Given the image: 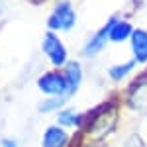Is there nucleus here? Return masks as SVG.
I'll use <instances>...</instances> for the list:
<instances>
[{
  "label": "nucleus",
  "instance_id": "obj_2",
  "mask_svg": "<svg viewBox=\"0 0 147 147\" xmlns=\"http://www.w3.org/2000/svg\"><path fill=\"white\" fill-rule=\"evenodd\" d=\"M75 22H77V14L73 10L71 2L63 0L55 6L53 14L47 20V26H49V30H71L75 26Z\"/></svg>",
  "mask_w": 147,
  "mask_h": 147
},
{
  "label": "nucleus",
  "instance_id": "obj_6",
  "mask_svg": "<svg viewBox=\"0 0 147 147\" xmlns=\"http://www.w3.org/2000/svg\"><path fill=\"white\" fill-rule=\"evenodd\" d=\"M69 143V134L61 125H49L43 131L41 147H67Z\"/></svg>",
  "mask_w": 147,
  "mask_h": 147
},
{
  "label": "nucleus",
  "instance_id": "obj_4",
  "mask_svg": "<svg viewBox=\"0 0 147 147\" xmlns=\"http://www.w3.org/2000/svg\"><path fill=\"white\" fill-rule=\"evenodd\" d=\"M127 104L141 114H147V80H139L127 94Z\"/></svg>",
  "mask_w": 147,
  "mask_h": 147
},
{
  "label": "nucleus",
  "instance_id": "obj_9",
  "mask_svg": "<svg viewBox=\"0 0 147 147\" xmlns=\"http://www.w3.org/2000/svg\"><path fill=\"white\" fill-rule=\"evenodd\" d=\"M131 34H134V30H131V26H129L127 22L114 20L112 30H110V41H114V43H122V41H125L127 37H131Z\"/></svg>",
  "mask_w": 147,
  "mask_h": 147
},
{
  "label": "nucleus",
  "instance_id": "obj_7",
  "mask_svg": "<svg viewBox=\"0 0 147 147\" xmlns=\"http://www.w3.org/2000/svg\"><path fill=\"white\" fill-rule=\"evenodd\" d=\"M131 49L136 55V63H147V32L145 30H134L131 34Z\"/></svg>",
  "mask_w": 147,
  "mask_h": 147
},
{
  "label": "nucleus",
  "instance_id": "obj_12",
  "mask_svg": "<svg viewBox=\"0 0 147 147\" xmlns=\"http://www.w3.org/2000/svg\"><path fill=\"white\" fill-rule=\"evenodd\" d=\"M65 96H53V98H49V100L41 102V106H39V112H53V110H59L63 104H65Z\"/></svg>",
  "mask_w": 147,
  "mask_h": 147
},
{
  "label": "nucleus",
  "instance_id": "obj_13",
  "mask_svg": "<svg viewBox=\"0 0 147 147\" xmlns=\"http://www.w3.org/2000/svg\"><path fill=\"white\" fill-rule=\"evenodd\" d=\"M124 147H143V141H141L137 136H134V137H129V139L124 143Z\"/></svg>",
  "mask_w": 147,
  "mask_h": 147
},
{
  "label": "nucleus",
  "instance_id": "obj_1",
  "mask_svg": "<svg viewBox=\"0 0 147 147\" xmlns=\"http://www.w3.org/2000/svg\"><path fill=\"white\" fill-rule=\"evenodd\" d=\"M37 86L41 92H45L51 98L53 96H65V98L71 96V88H69V82L63 73H55V71L45 73L43 77L37 79Z\"/></svg>",
  "mask_w": 147,
  "mask_h": 147
},
{
  "label": "nucleus",
  "instance_id": "obj_3",
  "mask_svg": "<svg viewBox=\"0 0 147 147\" xmlns=\"http://www.w3.org/2000/svg\"><path fill=\"white\" fill-rule=\"evenodd\" d=\"M41 47H43V53L49 57V61H51L53 65L61 67V65L67 63V49H65V45L61 43V39H59L55 34H51V32L45 34Z\"/></svg>",
  "mask_w": 147,
  "mask_h": 147
},
{
  "label": "nucleus",
  "instance_id": "obj_14",
  "mask_svg": "<svg viewBox=\"0 0 147 147\" xmlns=\"http://www.w3.org/2000/svg\"><path fill=\"white\" fill-rule=\"evenodd\" d=\"M2 147H20V145L14 139H2Z\"/></svg>",
  "mask_w": 147,
  "mask_h": 147
},
{
  "label": "nucleus",
  "instance_id": "obj_5",
  "mask_svg": "<svg viewBox=\"0 0 147 147\" xmlns=\"http://www.w3.org/2000/svg\"><path fill=\"white\" fill-rule=\"evenodd\" d=\"M114 20H116V18H112V20L106 24L100 32H96V34L86 41V45H84V49H82V53H84V55H94V53H98L102 47L106 45V39H110V30H112Z\"/></svg>",
  "mask_w": 147,
  "mask_h": 147
},
{
  "label": "nucleus",
  "instance_id": "obj_10",
  "mask_svg": "<svg viewBox=\"0 0 147 147\" xmlns=\"http://www.w3.org/2000/svg\"><path fill=\"white\" fill-rule=\"evenodd\" d=\"M82 120H84V116H80V114H77L75 110H61L59 112V116H57V122L59 124L57 125H80L82 124Z\"/></svg>",
  "mask_w": 147,
  "mask_h": 147
},
{
  "label": "nucleus",
  "instance_id": "obj_11",
  "mask_svg": "<svg viewBox=\"0 0 147 147\" xmlns=\"http://www.w3.org/2000/svg\"><path fill=\"white\" fill-rule=\"evenodd\" d=\"M134 67H136V61H125L122 65H116V67H112L108 71V73H110V79L112 80H122L127 73L134 71Z\"/></svg>",
  "mask_w": 147,
  "mask_h": 147
},
{
  "label": "nucleus",
  "instance_id": "obj_8",
  "mask_svg": "<svg viewBox=\"0 0 147 147\" xmlns=\"http://www.w3.org/2000/svg\"><path fill=\"white\" fill-rule=\"evenodd\" d=\"M63 75H65V79H67V82H69L71 94L77 92L80 80H82V69H80V63H77V61H69L67 65H65V73H63Z\"/></svg>",
  "mask_w": 147,
  "mask_h": 147
}]
</instances>
